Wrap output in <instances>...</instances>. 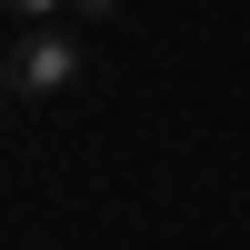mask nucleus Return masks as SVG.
<instances>
[{
	"mask_svg": "<svg viewBox=\"0 0 250 250\" xmlns=\"http://www.w3.org/2000/svg\"><path fill=\"white\" fill-rule=\"evenodd\" d=\"M60 10H70V0H10V20H20V30H50Z\"/></svg>",
	"mask_w": 250,
	"mask_h": 250,
	"instance_id": "nucleus-2",
	"label": "nucleus"
},
{
	"mask_svg": "<svg viewBox=\"0 0 250 250\" xmlns=\"http://www.w3.org/2000/svg\"><path fill=\"white\" fill-rule=\"evenodd\" d=\"M70 10H90V20H100V10H120V0H70Z\"/></svg>",
	"mask_w": 250,
	"mask_h": 250,
	"instance_id": "nucleus-3",
	"label": "nucleus"
},
{
	"mask_svg": "<svg viewBox=\"0 0 250 250\" xmlns=\"http://www.w3.org/2000/svg\"><path fill=\"white\" fill-rule=\"evenodd\" d=\"M0 80H10V100H60L80 80V50H70V30H10V60H0Z\"/></svg>",
	"mask_w": 250,
	"mask_h": 250,
	"instance_id": "nucleus-1",
	"label": "nucleus"
}]
</instances>
